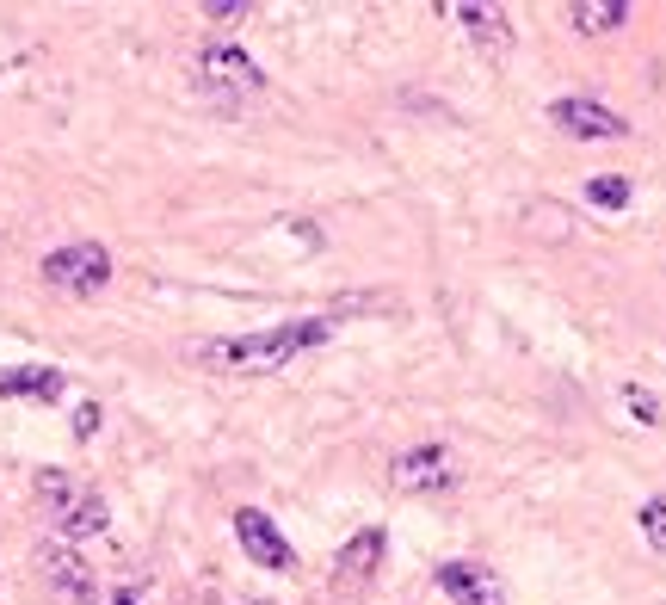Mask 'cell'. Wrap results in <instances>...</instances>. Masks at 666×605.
Here are the masks:
<instances>
[{
  "label": "cell",
  "mask_w": 666,
  "mask_h": 605,
  "mask_svg": "<svg viewBox=\"0 0 666 605\" xmlns=\"http://www.w3.org/2000/svg\"><path fill=\"white\" fill-rule=\"evenodd\" d=\"M333 334L327 315H303V322H278V328H259V334H235V340H204L198 359L210 371H235V377H266L284 371L296 352H309Z\"/></svg>",
  "instance_id": "6da1fadb"
},
{
  "label": "cell",
  "mask_w": 666,
  "mask_h": 605,
  "mask_svg": "<svg viewBox=\"0 0 666 605\" xmlns=\"http://www.w3.org/2000/svg\"><path fill=\"white\" fill-rule=\"evenodd\" d=\"M44 284H56L68 297H93L111 284V254L99 241H68L56 254H44Z\"/></svg>",
  "instance_id": "7a4b0ae2"
},
{
  "label": "cell",
  "mask_w": 666,
  "mask_h": 605,
  "mask_svg": "<svg viewBox=\"0 0 666 605\" xmlns=\"http://www.w3.org/2000/svg\"><path fill=\"white\" fill-rule=\"evenodd\" d=\"M549 124L562 130V136H580V142H617V136H629L623 112H611V105H599V99H555L549 105Z\"/></svg>",
  "instance_id": "3957f363"
},
{
  "label": "cell",
  "mask_w": 666,
  "mask_h": 605,
  "mask_svg": "<svg viewBox=\"0 0 666 605\" xmlns=\"http://www.w3.org/2000/svg\"><path fill=\"white\" fill-rule=\"evenodd\" d=\"M389 482L401 494H432V488H451L457 482V464H451V451H444V445H414V451L395 457Z\"/></svg>",
  "instance_id": "277c9868"
},
{
  "label": "cell",
  "mask_w": 666,
  "mask_h": 605,
  "mask_svg": "<svg viewBox=\"0 0 666 605\" xmlns=\"http://www.w3.org/2000/svg\"><path fill=\"white\" fill-rule=\"evenodd\" d=\"M198 75H204V87H210V93H259V87H266L259 62H253V56H241L235 44H210V50L198 56Z\"/></svg>",
  "instance_id": "5b68a950"
},
{
  "label": "cell",
  "mask_w": 666,
  "mask_h": 605,
  "mask_svg": "<svg viewBox=\"0 0 666 605\" xmlns=\"http://www.w3.org/2000/svg\"><path fill=\"white\" fill-rule=\"evenodd\" d=\"M235 538H241V550H247L259 568H278V575H290V568H296V550L284 544V531L259 513V507H241V513H235Z\"/></svg>",
  "instance_id": "8992f818"
},
{
  "label": "cell",
  "mask_w": 666,
  "mask_h": 605,
  "mask_svg": "<svg viewBox=\"0 0 666 605\" xmlns=\"http://www.w3.org/2000/svg\"><path fill=\"white\" fill-rule=\"evenodd\" d=\"M438 587L451 593L457 605H506V587L494 568H481V562H444L438 568Z\"/></svg>",
  "instance_id": "52a82bcc"
},
{
  "label": "cell",
  "mask_w": 666,
  "mask_h": 605,
  "mask_svg": "<svg viewBox=\"0 0 666 605\" xmlns=\"http://www.w3.org/2000/svg\"><path fill=\"white\" fill-rule=\"evenodd\" d=\"M37 568H44V581H50V587H62L68 599H87V593H93L87 562L74 556L68 544H44V550H37Z\"/></svg>",
  "instance_id": "ba28073f"
},
{
  "label": "cell",
  "mask_w": 666,
  "mask_h": 605,
  "mask_svg": "<svg viewBox=\"0 0 666 605\" xmlns=\"http://www.w3.org/2000/svg\"><path fill=\"white\" fill-rule=\"evenodd\" d=\"M68 377L56 365H19V371H0V396H25V402H62Z\"/></svg>",
  "instance_id": "9c48e42d"
},
{
  "label": "cell",
  "mask_w": 666,
  "mask_h": 605,
  "mask_svg": "<svg viewBox=\"0 0 666 605\" xmlns=\"http://www.w3.org/2000/svg\"><path fill=\"white\" fill-rule=\"evenodd\" d=\"M457 19L469 25V38L481 44V50H512V25H506V13L500 7H457Z\"/></svg>",
  "instance_id": "30bf717a"
},
{
  "label": "cell",
  "mask_w": 666,
  "mask_h": 605,
  "mask_svg": "<svg viewBox=\"0 0 666 605\" xmlns=\"http://www.w3.org/2000/svg\"><path fill=\"white\" fill-rule=\"evenodd\" d=\"M56 525H62V544L99 538V531H105V501H99V494H74V507H68Z\"/></svg>",
  "instance_id": "8fae6325"
},
{
  "label": "cell",
  "mask_w": 666,
  "mask_h": 605,
  "mask_svg": "<svg viewBox=\"0 0 666 605\" xmlns=\"http://www.w3.org/2000/svg\"><path fill=\"white\" fill-rule=\"evenodd\" d=\"M377 562H383V531H377V525H364L358 538L340 550V568H346L352 581H364V575H377Z\"/></svg>",
  "instance_id": "7c38bea8"
},
{
  "label": "cell",
  "mask_w": 666,
  "mask_h": 605,
  "mask_svg": "<svg viewBox=\"0 0 666 605\" xmlns=\"http://www.w3.org/2000/svg\"><path fill=\"white\" fill-rule=\"evenodd\" d=\"M623 19H629L623 0H568V25H574V31H611V25H623Z\"/></svg>",
  "instance_id": "4fadbf2b"
},
{
  "label": "cell",
  "mask_w": 666,
  "mask_h": 605,
  "mask_svg": "<svg viewBox=\"0 0 666 605\" xmlns=\"http://www.w3.org/2000/svg\"><path fill=\"white\" fill-rule=\"evenodd\" d=\"M31 494H37V507H50L56 519L74 507V482H68L62 470H37V488H31Z\"/></svg>",
  "instance_id": "5bb4252c"
},
{
  "label": "cell",
  "mask_w": 666,
  "mask_h": 605,
  "mask_svg": "<svg viewBox=\"0 0 666 605\" xmlns=\"http://www.w3.org/2000/svg\"><path fill=\"white\" fill-rule=\"evenodd\" d=\"M586 198L599 204V210H623V204H629V180H617V173H605V180H592V186H586Z\"/></svg>",
  "instance_id": "9a60e30c"
},
{
  "label": "cell",
  "mask_w": 666,
  "mask_h": 605,
  "mask_svg": "<svg viewBox=\"0 0 666 605\" xmlns=\"http://www.w3.org/2000/svg\"><path fill=\"white\" fill-rule=\"evenodd\" d=\"M642 538L666 556V494H654V501L642 507Z\"/></svg>",
  "instance_id": "2e32d148"
},
{
  "label": "cell",
  "mask_w": 666,
  "mask_h": 605,
  "mask_svg": "<svg viewBox=\"0 0 666 605\" xmlns=\"http://www.w3.org/2000/svg\"><path fill=\"white\" fill-rule=\"evenodd\" d=\"M623 402H629V414H636L642 426H660V402L648 396V389H642V383H629V389H623Z\"/></svg>",
  "instance_id": "e0dca14e"
},
{
  "label": "cell",
  "mask_w": 666,
  "mask_h": 605,
  "mask_svg": "<svg viewBox=\"0 0 666 605\" xmlns=\"http://www.w3.org/2000/svg\"><path fill=\"white\" fill-rule=\"evenodd\" d=\"M253 7H247V0H210V7H204V19H216V25H235V19H247Z\"/></svg>",
  "instance_id": "ac0fdd59"
},
{
  "label": "cell",
  "mask_w": 666,
  "mask_h": 605,
  "mask_svg": "<svg viewBox=\"0 0 666 605\" xmlns=\"http://www.w3.org/2000/svg\"><path fill=\"white\" fill-rule=\"evenodd\" d=\"M99 433V402H81L74 408V439H93Z\"/></svg>",
  "instance_id": "d6986e66"
},
{
  "label": "cell",
  "mask_w": 666,
  "mask_h": 605,
  "mask_svg": "<svg viewBox=\"0 0 666 605\" xmlns=\"http://www.w3.org/2000/svg\"><path fill=\"white\" fill-rule=\"evenodd\" d=\"M111 605H142V599H136V593H118V599H111Z\"/></svg>",
  "instance_id": "ffe728a7"
},
{
  "label": "cell",
  "mask_w": 666,
  "mask_h": 605,
  "mask_svg": "<svg viewBox=\"0 0 666 605\" xmlns=\"http://www.w3.org/2000/svg\"><path fill=\"white\" fill-rule=\"evenodd\" d=\"M247 605H266V599H247Z\"/></svg>",
  "instance_id": "44dd1931"
}]
</instances>
